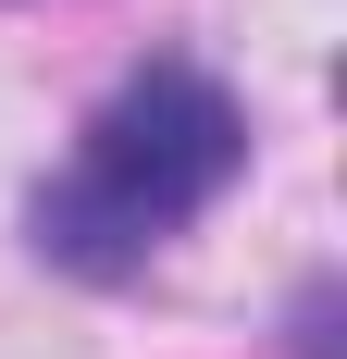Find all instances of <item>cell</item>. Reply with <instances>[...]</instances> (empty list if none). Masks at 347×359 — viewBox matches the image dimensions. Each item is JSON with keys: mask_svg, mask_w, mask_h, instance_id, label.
I'll list each match as a JSON object with an SVG mask.
<instances>
[{"mask_svg": "<svg viewBox=\"0 0 347 359\" xmlns=\"http://www.w3.org/2000/svg\"><path fill=\"white\" fill-rule=\"evenodd\" d=\"M298 359H335V285L298 297Z\"/></svg>", "mask_w": 347, "mask_h": 359, "instance_id": "obj_2", "label": "cell"}, {"mask_svg": "<svg viewBox=\"0 0 347 359\" xmlns=\"http://www.w3.org/2000/svg\"><path fill=\"white\" fill-rule=\"evenodd\" d=\"M248 174V111L223 100V74L199 62H137L87 111V137H74V174L37 186V260L74 273V285H124L162 236L223 198Z\"/></svg>", "mask_w": 347, "mask_h": 359, "instance_id": "obj_1", "label": "cell"}]
</instances>
